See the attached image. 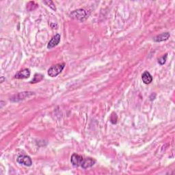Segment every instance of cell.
Wrapping results in <instances>:
<instances>
[{"mask_svg":"<svg viewBox=\"0 0 175 175\" xmlns=\"http://www.w3.org/2000/svg\"><path fill=\"white\" fill-rule=\"evenodd\" d=\"M167 58H168V54H164L163 56H161L160 58L158 59V63L160 65H164L166 62Z\"/></svg>","mask_w":175,"mask_h":175,"instance_id":"obj_12","label":"cell"},{"mask_svg":"<svg viewBox=\"0 0 175 175\" xmlns=\"http://www.w3.org/2000/svg\"><path fill=\"white\" fill-rule=\"evenodd\" d=\"M43 78H44V76L43 75H41L40 73H36L34 75V79L31 81L30 83H36L40 82L43 79Z\"/></svg>","mask_w":175,"mask_h":175,"instance_id":"obj_10","label":"cell"},{"mask_svg":"<svg viewBox=\"0 0 175 175\" xmlns=\"http://www.w3.org/2000/svg\"><path fill=\"white\" fill-rule=\"evenodd\" d=\"M30 77V70L28 69H24L23 70H19V72H17L15 75V79H28Z\"/></svg>","mask_w":175,"mask_h":175,"instance_id":"obj_6","label":"cell"},{"mask_svg":"<svg viewBox=\"0 0 175 175\" xmlns=\"http://www.w3.org/2000/svg\"><path fill=\"white\" fill-rule=\"evenodd\" d=\"M17 161L20 164L25 166H31L32 165V161L30 157L28 155H20L17 157Z\"/></svg>","mask_w":175,"mask_h":175,"instance_id":"obj_5","label":"cell"},{"mask_svg":"<svg viewBox=\"0 0 175 175\" xmlns=\"http://www.w3.org/2000/svg\"><path fill=\"white\" fill-rule=\"evenodd\" d=\"M43 3L45 4L47 6H48L49 7H50L52 10H55V11L56 10V5L54 4L53 2H52V1H45V2H43Z\"/></svg>","mask_w":175,"mask_h":175,"instance_id":"obj_13","label":"cell"},{"mask_svg":"<svg viewBox=\"0 0 175 175\" xmlns=\"http://www.w3.org/2000/svg\"><path fill=\"white\" fill-rule=\"evenodd\" d=\"M89 16L88 12L84 9H78L70 13V17L73 19L79 20L80 21H85Z\"/></svg>","mask_w":175,"mask_h":175,"instance_id":"obj_2","label":"cell"},{"mask_svg":"<svg viewBox=\"0 0 175 175\" xmlns=\"http://www.w3.org/2000/svg\"><path fill=\"white\" fill-rule=\"evenodd\" d=\"M70 162L75 167H82L86 169L92 167L96 163V160L92 158H84L83 156L73 153L70 157Z\"/></svg>","mask_w":175,"mask_h":175,"instance_id":"obj_1","label":"cell"},{"mask_svg":"<svg viewBox=\"0 0 175 175\" xmlns=\"http://www.w3.org/2000/svg\"><path fill=\"white\" fill-rule=\"evenodd\" d=\"M155 97H156V95H155V93H153L152 95L150 96V100L151 101H153L154 99H155Z\"/></svg>","mask_w":175,"mask_h":175,"instance_id":"obj_15","label":"cell"},{"mask_svg":"<svg viewBox=\"0 0 175 175\" xmlns=\"http://www.w3.org/2000/svg\"><path fill=\"white\" fill-rule=\"evenodd\" d=\"M142 80L145 84H150L153 82V77L149 72L145 71L142 75Z\"/></svg>","mask_w":175,"mask_h":175,"instance_id":"obj_9","label":"cell"},{"mask_svg":"<svg viewBox=\"0 0 175 175\" xmlns=\"http://www.w3.org/2000/svg\"><path fill=\"white\" fill-rule=\"evenodd\" d=\"M60 42V35L59 34H57L53 36V38L51 39V41L49 42L48 45H47V48L48 49H52L56 47Z\"/></svg>","mask_w":175,"mask_h":175,"instance_id":"obj_7","label":"cell"},{"mask_svg":"<svg viewBox=\"0 0 175 175\" xmlns=\"http://www.w3.org/2000/svg\"><path fill=\"white\" fill-rule=\"evenodd\" d=\"M38 7V4L34 2H30L27 4V6H26V8L29 11H32V10H36Z\"/></svg>","mask_w":175,"mask_h":175,"instance_id":"obj_11","label":"cell"},{"mask_svg":"<svg viewBox=\"0 0 175 175\" xmlns=\"http://www.w3.org/2000/svg\"><path fill=\"white\" fill-rule=\"evenodd\" d=\"M66 64L64 63L62 64H57L53 65L48 69L47 73L49 77H57L59 74H60L62 72V70H64Z\"/></svg>","mask_w":175,"mask_h":175,"instance_id":"obj_3","label":"cell"},{"mask_svg":"<svg viewBox=\"0 0 175 175\" xmlns=\"http://www.w3.org/2000/svg\"><path fill=\"white\" fill-rule=\"evenodd\" d=\"M3 80H4V77H2V81H1L2 83L3 82Z\"/></svg>","mask_w":175,"mask_h":175,"instance_id":"obj_16","label":"cell"},{"mask_svg":"<svg viewBox=\"0 0 175 175\" xmlns=\"http://www.w3.org/2000/svg\"><path fill=\"white\" fill-rule=\"evenodd\" d=\"M170 34L169 32H164L162 34H159L155 36V37L153 38V41L156 42V43L166 41L170 38Z\"/></svg>","mask_w":175,"mask_h":175,"instance_id":"obj_8","label":"cell"},{"mask_svg":"<svg viewBox=\"0 0 175 175\" xmlns=\"http://www.w3.org/2000/svg\"><path fill=\"white\" fill-rule=\"evenodd\" d=\"M34 95V92H19L17 95H15L12 96V98H10V101L12 102H19L21 100H23L25 98L30 96L32 95Z\"/></svg>","mask_w":175,"mask_h":175,"instance_id":"obj_4","label":"cell"},{"mask_svg":"<svg viewBox=\"0 0 175 175\" xmlns=\"http://www.w3.org/2000/svg\"><path fill=\"white\" fill-rule=\"evenodd\" d=\"M117 120H118V116H117V115L116 113H113L112 114L111 116H110V122H112V124H116L117 122Z\"/></svg>","mask_w":175,"mask_h":175,"instance_id":"obj_14","label":"cell"}]
</instances>
